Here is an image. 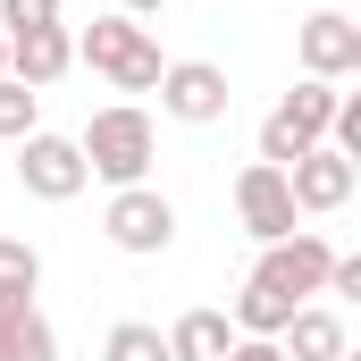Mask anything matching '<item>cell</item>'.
<instances>
[{"label":"cell","mask_w":361,"mask_h":361,"mask_svg":"<svg viewBox=\"0 0 361 361\" xmlns=\"http://www.w3.org/2000/svg\"><path fill=\"white\" fill-rule=\"evenodd\" d=\"M235 345V319L227 311H185L177 328H169V361H227Z\"/></svg>","instance_id":"obj_12"},{"label":"cell","mask_w":361,"mask_h":361,"mask_svg":"<svg viewBox=\"0 0 361 361\" xmlns=\"http://www.w3.org/2000/svg\"><path fill=\"white\" fill-rule=\"evenodd\" d=\"M76 59H85L92 76H109L118 92H152V85H160V68H169L160 42H152L135 17H92L85 34H76Z\"/></svg>","instance_id":"obj_3"},{"label":"cell","mask_w":361,"mask_h":361,"mask_svg":"<svg viewBox=\"0 0 361 361\" xmlns=\"http://www.w3.org/2000/svg\"><path fill=\"white\" fill-rule=\"evenodd\" d=\"M101 361H169V336H160L152 319H118V328L101 336Z\"/></svg>","instance_id":"obj_14"},{"label":"cell","mask_w":361,"mask_h":361,"mask_svg":"<svg viewBox=\"0 0 361 361\" xmlns=\"http://www.w3.org/2000/svg\"><path fill=\"white\" fill-rule=\"evenodd\" d=\"M34 118H42V92L17 85V76H0V143H25V135H34Z\"/></svg>","instance_id":"obj_15"},{"label":"cell","mask_w":361,"mask_h":361,"mask_svg":"<svg viewBox=\"0 0 361 361\" xmlns=\"http://www.w3.org/2000/svg\"><path fill=\"white\" fill-rule=\"evenodd\" d=\"M294 51H302V76H319V85H345V76H361V25H353V17H336V8L302 17Z\"/></svg>","instance_id":"obj_8"},{"label":"cell","mask_w":361,"mask_h":361,"mask_svg":"<svg viewBox=\"0 0 361 361\" xmlns=\"http://www.w3.org/2000/svg\"><path fill=\"white\" fill-rule=\"evenodd\" d=\"M336 361H361V353H353V345H345V353H336Z\"/></svg>","instance_id":"obj_23"},{"label":"cell","mask_w":361,"mask_h":361,"mask_svg":"<svg viewBox=\"0 0 361 361\" xmlns=\"http://www.w3.org/2000/svg\"><path fill=\"white\" fill-rule=\"evenodd\" d=\"M328 294H345V302H353V294H361V261H345V252H336V269H328Z\"/></svg>","instance_id":"obj_19"},{"label":"cell","mask_w":361,"mask_h":361,"mask_svg":"<svg viewBox=\"0 0 361 361\" xmlns=\"http://www.w3.org/2000/svg\"><path fill=\"white\" fill-rule=\"evenodd\" d=\"M0 361H59V336H51V319L34 302L17 319H0Z\"/></svg>","instance_id":"obj_13"},{"label":"cell","mask_w":361,"mask_h":361,"mask_svg":"<svg viewBox=\"0 0 361 361\" xmlns=\"http://www.w3.org/2000/svg\"><path fill=\"white\" fill-rule=\"evenodd\" d=\"M152 92H160V109H169L177 126H219L227 101H235V92H227V68H210V59H169Z\"/></svg>","instance_id":"obj_6"},{"label":"cell","mask_w":361,"mask_h":361,"mask_svg":"<svg viewBox=\"0 0 361 361\" xmlns=\"http://www.w3.org/2000/svg\"><path fill=\"white\" fill-rule=\"evenodd\" d=\"M227 361H286V353H277V336H235Z\"/></svg>","instance_id":"obj_18"},{"label":"cell","mask_w":361,"mask_h":361,"mask_svg":"<svg viewBox=\"0 0 361 361\" xmlns=\"http://www.w3.org/2000/svg\"><path fill=\"white\" fill-rule=\"evenodd\" d=\"M328 269H336V244L311 227H294L286 244H261V261L235 294V336H286V319L311 294H328Z\"/></svg>","instance_id":"obj_1"},{"label":"cell","mask_w":361,"mask_h":361,"mask_svg":"<svg viewBox=\"0 0 361 361\" xmlns=\"http://www.w3.org/2000/svg\"><path fill=\"white\" fill-rule=\"evenodd\" d=\"M353 185H361V169L345 160V152H328V143H311V152L286 169L294 210H311V219H319V210H345V202H353Z\"/></svg>","instance_id":"obj_9"},{"label":"cell","mask_w":361,"mask_h":361,"mask_svg":"<svg viewBox=\"0 0 361 361\" xmlns=\"http://www.w3.org/2000/svg\"><path fill=\"white\" fill-rule=\"evenodd\" d=\"M101 227H109V244H118V252L152 261V252H169V244H177V202H169L160 185H118V193H109V210H101Z\"/></svg>","instance_id":"obj_4"},{"label":"cell","mask_w":361,"mask_h":361,"mask_svg":"<svg viewBox=\"0 0 361 361\" xmlns=\"http://www.w3.org/2000/svg\"><path fill=\"white\" fill-rule=\"evenodd\" d=\"M25 302H34V294H0V319H17V311H25Z\"/></svg>","instance_id":"obj_21"},{"label":"cell","mask_w":361,"mask_h":361,"mask_svg":"<svg viewBox=\"0 0 361 361\" xmlns=\"http://www.w3.org/2000/svg\"><path fill=\"white\" fill-rule=\"evenodd\" d=\"M277 353H286V361H336V353H345V319H336V311H319V302H302V311L286 319Z\"/></svg>","instance_id":"obj_11"},{"label":"cell","mask_w":361,"mask_h":361,"mask_svg":"<svg viewBox=\"0 0 361 361\" xmlns=\"http://www.w3.org/2000/svg\"><path fill=\"white\" fill-rule=\"evenodd\" d=\"M68 68H76V34H68V25H34V34H8V76H17V85H59V76H68Z\"/></svg>","instance_id":"obj_10"},{"label":"cell","mask_w":361,"mask_h":361,"mask_svg":"<svg viewBox=\"0 0 361 361\" xmlns=\"http://www.w3.org/2000/svg\"><path fill=\"white\" fill-rule=\"evenodd\" d=\"M235 219H244V235H261V244H286L294 235V193H286V169H269V160H252L244 177H235Z\"/></svg>","instance_id":"obj_7"},{"label":"cell","mask_w":361,"mask_h":361,"mask_svg":"<svg viewBox=\"0 0 361 361\" xmlns=\"http://www.w3.org/2000/svg\"><path fill=\"white\" fill-rule=\"evenodd\" d=\"M17 185H25L34 202H76V193L92 185L76 135H42V126H34V135L17 143Z\"/></svg>","instance_id":"obj_5"},{"label":"cell","mask_w":361,"mask_h":361,"mask_svg":"<svg viewBox=\"0 0 361 361\" xmlns=\"http://www.w3.org/2000/svg\"><path fill=\"white\" fill-rule=\"evenodd\" d=\"M76 152H85V177H101L109 193H118V185H143V177H152L160 135H152V118H143L135 101H118V109H92V126L76 135Z\"/></svg>","instance_id":"obj_2"},{"label":"cell","mask_w":361,"mask_h":361,"mask_svg":"<svg viewBox=\"0 0 361 361\" xmlns=\"http://www.w3.org/2000/svg\"><path fill=\"white\" fill-rule=\"evenodd\" d=\"M160 8H169V0H126V17H135V25H143V17H160Z\"/></svg>","instance_id":"obj_20"},{"label":"cell","mask_w":361,"mask_h":361,"mask_svg":"<svg viewBox=\"0 0 361 361\" xmlns=\"http://www.w3.org/2000/svg\"><path fill=\"white\" fill-rule=\"evenodd\" d=\"M0 76H8V34H0Z\"/></svg>","instance_id":"obj_22"},{"label":"cell","mask_w":361,"mask_h":361,"mask_svg":"<svg viewBox=\"0 0 361 361\" xmlns=\"http://www.w3.org/2000/svg\"><path fill=\"white\" fill-rule=\"evenodd\" d=\"M42 286V252L25 235H0V294H34Z\"/></svg>","instance_id":"obj_16"},{"label":"cell","mask_w":361,"mask_h":361,"mask_svg":"<svg viewBox=\"0 0 361 361\" xmlns=\"http://www.w3.org/2000/svg\"><path fill=\"white\" fill-rule=\"evenodd\" d=\"M34 25H59V0H0V34H34Z\"/></svg>","instance_id":"obj_17"}]
</instances>
